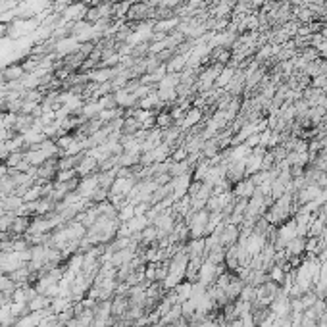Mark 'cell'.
Here are the masks:
<instances>
[{
  "mask_svg": "<svg viewBox=\"0 0 327 327\" xmlns=\"http://www.w3.org/2000/svg\"><path fill=\"white\" fill-rule=\"evenodd\" d=\"M50 304H52V298H50V297H46V295H37L31 302H27V306H29V310H31V312L46 310V308H50Z\"/></svg>",
  "mask_w": 327,
  "mask_h": 327,
  "instance_id": "obj_4",
  "label": "cell"
},
{
  "mask_svg": "<svg viewBox=\"0 0 327 327\" xmlns=\"http://www.w3.org/2000/svg\"><path fill=\"white\" fill-rule=\"evenodd\" d=\"M23 71H25V67H22V65H8V67L2 71V81H6V83H14V81L22 79Z\"/></svg>",
  "mask_w": 327,
  "mask_h": 327,
  "instance_id": "obj_3",
  "label": "cell"
},
{
  "mask_svg": "<svg viewBox=\"0 0 327 327\" xmlns=\"http://www.w3.org/2000/svg\"><path fill=\"white\" fill-rule=\"evenodd\" d=\"M287 254H291V256H302L306 252V237H295L293 240H289V244H287Z\"/></svg>",
  "mask_w": 327,
  "mask_h": 327,
  "instance_id": "obj_2",
  "label": "cell"
},
{
  "mask_svg": "<svg viewBox=\"0 0 327 327\" xmlns=\"http://www.w3.org/2000/svg\"><path fill=\"white\" fill-rule=\"evenodd\" d=\"M29 225H31V218H27V216H16L14 221H12V227H10V235L12 237H23L29 231Z\"/></svg>",
  "mask_w": 327,
  "mask_h": 327,
  "instance_id": "obj_1",
  "label": "cell"
}]
</instances>
